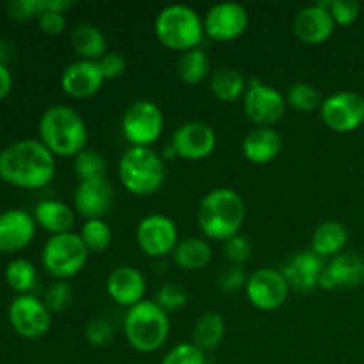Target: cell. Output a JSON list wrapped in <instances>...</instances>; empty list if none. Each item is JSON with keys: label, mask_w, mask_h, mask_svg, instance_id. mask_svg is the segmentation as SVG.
<instances>
[{"label": "cell", "mask_w": 364, "mask_h": 364, "mask_svg": "<svg viewBox=\"0 0 364 364\" xmlns=\"http://www.w3.org/2000/svg\"><path fill=\"white\" fill-rule=\"evenodd\" d=\"M327 7H329V2L320 0L318 4L302 7L295 14L294 32L301 41L308 45H320L333 36L336 23Z\"/></svg>", "instance_id": "obj_17"}, {"label": "cell", "mask_w": 364, "mask_h": 364, "mask_svg": "<svg viewBox=\"0 0 364 364\" xmlns=\"http://www.w3.org/2000/svg\"><path fill=\"white\" fill-rule=\"evenodd\" d=\"M245 220V203L233 188H213L199 203L198 226L210 240H230Z\"/></svg>", "instance_id": "obj_2"}, {"label": "cell", "mask_w": 364, "mask_h": 364, "mask_svg": "<svg viewBox=\"0 0 364 364\" xmlns=\"http://www.w3.org/2000/svg\"><path fill=\"white\" fill-rule=\"evenodd\" d=\"M89 251L82 242L80 235L63 233L52 235L43 247L41 258L43 265L48 270L50 276L57 277L59 281H66L80 272L87 263Z\"/></svg>", "instance_id": "obj_7"}, {"label": "cell", "mask_w": 364, "mask_h": 364, "mask_svg": "<svg viewBox=\"0 0 364 364\" xmlns=\"http://www.w3.org/2000/svg\"><path fill=\"white\" fill-rule=\"evenodd\" d=\"M75 173L80 181L102 180L107 174V162L98 151L84 149L75 156Z\"/></svg>", "instance_id": "obj_33"}, {"label": "cell", "mask_w": 364, "mask_h": 364, "mask_svg": "<svg viewBox=\"0 0 364 364\" xmlns=\"http://www.w3.org/2000/svg\"><path fill=\"white\" fill-rule=\"evenodd\" d=\"M320 116L326 127L338 134L358 130L364 123V98L354 91L334 92L322 102Z\"/></svg>", "instance_id": "obj_10"}, {"label": "cell", "mask_w": 364, "mask_h": 364, "mask_svg": "<svg viewBox=\"0 0 364 364\" xmlns=\"http://www.w3.org/2000/svg\"><path fill=\"white\" fill-rule=\"evenodd\" d=\"M36 224L52 235L70 233L75 224V212L70 205L57 199H45L34 206L32 212Z\"/></svg>", "instance_id": "obj_24"}, {"label": "cell", "mask_w": 364, "mask_h": 364, "mask_svg": "<svg viewBox=\"0 0 364 364\" xmlns=\"http://www.w3.org/2000/svg\"><path fill=\"white\" fill-rule=\"evenodd\" d=\"M169 315L155 301H142L128 309L124 334L132 347L142 354L159 350L169 338Z\"/></svg>", "instance_id": "obj_4"}, {"label": "cell", "mask_w": 364, "mask_h": 364, "mask_svg": "<svg viewBox=\"0 0 364 364\" xmlns=\"http://www.w3.org/2000/svg\"><path fill=\"white\" fill-rule=\"evenodd\" d=\"M36 237V220L32 213L11 208L0 213V251L16 252L27 247Z\"/></svg>", "instance_id": "obj_20"}, {"label": "cell", "mask_w": 364, "mask_h": 364, "mask_svg": "<svg viewBox=\"0 0 364 364\" xmlns=\"http://www.w3.org/2000/svg\"><path fill=\"white\" fill-rule=\"evenodd\" d=\"M224 333H226V323H224L223 316L217 313H205L196 322L192 338H194V345H198L205 352L219 347Z\"/></svg>", "instance_id": "obj_29"}, {"label": "cell", "mask_w": 364, "mask_h": 364, "mask_svg": "<svg viewBox=\"0 0 364 364\" xmlns=\"http://www.w3.org/2000/svg\"><path fill=\"white\" fill-rule=\"evenodd\" d=\"M364 283V259L361 256L345 252L331 259L320 277V288L336 290V288H354Z\"/></svg>", "instance_id": "obj_22"}, {"label": "cell", "mask_w": 364, "mask_h": 364, "mask_svg": "<svg viewBox=\"0 0 364 364\" xmlns=\"http://www.w3.org/2000/svg\"><path fill=\"white\" fill-rule=\"evenodd\" d=\"M155 302L169 315L171 311H178L187 304V291L176 283H166L156 291Z\"/></svg>", "instance_id": "obj_35"}, {"label": "cell", "mask_w": 364, "mask_h": 364, "mask_svg": "<svg viewBox=\"0 0 364 364\" xmlns=\"http://www.w3.org/2000/svg\"><path fill=\"white\" fill-rule=\"evenodd\" d=\"M251 251V242L245 237H242V235H235L230 240L224 242V255H226V258L230 259L235 267H240L244 265L245 262H249Z\"/></svg>", "instance_id": "obj_39"}, {"label": "cell", "mask_w": 364, "mask_h": 364, "mask_svg": "<svg viewBox=\"0 0 364 364\" xmlns=\"http://www.w3.org/2000/svg\"><path fill=\"white\" fill-rule=\"evenodd\" d=\"M135 240L142 252L148 256H166L178 245V230L173 219L164 213H149L139 223Z\"/></svg>", "instance_id": "obj_12"}, {"label": "cell", "mask_w": 364, "mask_h": 364, "mask_svg": "<svg viewBox=\"0 0 364 364\" xmlns=\"http://www.w3.org/2000/svg\"><path fill=\"white\" fill-rule=\"evenodd\" d=\"M283 151V137L270 127H259L249 132L242 142V153L252 164H269Z\"/></svg>", "instance_id": "obj_23"}, {"label": "cell", "mask_w": 364, "mask_h": 364, "mask_svg": "<svg viewBox=\"0 0 364 364\" xmlns=\"http://www.w3.org/2000/svg\"><path fill=\"white\" fill-rule=\"evenodd\" d=\"M171 146L185 160H203L213 153L217 135L212 127L201 121H188L174 130Z\"/></svg>", "instance_id": "obj_15"}, {"label": "cell", "mask_w": 364, "mask_h": 364, "mask_svg": "<svg viewBox=\"0 0 364 364\" xmlns=\"http://www.w3.org/2000/svg\"><path fill=\"white\" fill-rule=\"evenodd\" d=\"M347 238L348 233L343 224L336 223V220H326L313 233L311 251L318 255L320 258L338 256L341 249L345 247V244H347Z\"/></svg>", "instance_id": "obj_25"}, {"label": "cell", "mask_w": 364, "mask_h": 364, "mask_svg": "<svg viewBox=\"0 0 364 364\" xmlns=\"http://www.w3.org/2000/svg\"><path fill=\"white\" fill-rule=\"evenodd\" d=\"M73 0H41V13L52 11V13H66L70 7H73Z\"/></svg>", "instance_id": "obj_45"}, {"label": "cell", "mask_w": 364, "mask_h": 364, "mask_svg": "<svg viewBox=\"0 0 364 364\" xmlns=\"http://www.w3.org/2000/svg\"><path fill=\"white\" fill-rule=\"evenodd\" d=\"M178 75L185 84H199L210 75L208 53L203 48H192L183 52L178 60Z\"/></svg>", "instance_id": "obj_30"}, {"label": "cell", "mask_w": 364, "mask_h": 364, "mask_svg": "<svg viewBox=\"0 0 364 364\" xmlns=\"http://www.w3.org/2000/svg\"><path fill=\"white\" fill-rule=\"evenodd\" d=\"M288 287L281 270L258 269L249 276L245 284V294L249 302L262 311H274L287 302Z\"/></svg>", "instance_id": "obj_13"}, {"label": "cell", "mask_w": 364, "mask_h": 364, "mask_svg": "<svg viewBox=\"0 0 364 364\" xmlns=\"http://www.w3.org/2000/svg\"><path fill=\"white\" fill-rule=\"evenodd\" d=\"M244 110L247 117L259 127H270L284 116L287 96L274 85L265 84L259 78H252L244 95Z\"/></svg>", "instance_id": "obj_9"}, {"label": "cell", "mask_w": 364, "mask_h": 364, "mask_svg": "<svg viewBox=\"0 0 364 364\" xmlns=\"http://www.w3.org/2000/svg\"><path fill=\"white\" fill-rule=\"evenodd\" d=\"M162 364H206V358L198 345L180 343L167 352Z\"/></svg>", "instance_id": "obj_36"}, {"label": "cell", "mask_w": 364, "mask_h": 364, "mask_svg": "<svg viewBox=\"0 0 364 364\" xmlns=\"http://www.w3.org/2000/svg\"><path fill=\"white\" fill-rule=\"evenodd\" d=\"M100 70H102L105 80H114V78L121 77L127 70V60L121 53L117 52H107L102 59L98 60Z\"/></svg>", "instance_id": "obj_42"}, {"label": "cell", "mask_w": 364, "mask_h": 364, "mask_svg": "<svg viewBox=\"0 0 364 364\" xmlns=\"http://www.w3.org/2000/svg\"><path fill=\"white\" fill-rule=\"evenodd\" d=\"M105 77L98 60L78 59L68 64L60 75V87L71 98H89L102 89Z\"/></svg>", "instance_id": "obj_18"}, {"label": "cell", "mask_w": 364, "mask_h": 364, "mask_svg": "<svg viewBox=\"0 0 364 364\" xmlns=\"http://www.w3.org/2000/svg\"><path fill=\"white\" fill-rule=\"evenodd\" d=\"M173 258L178 267L185 270H201L212 259V247L206 240L198 237H188L178 242L173 251Z\"/></svg>", "instance_id": "obj_27"}, {"label": "cell", "mask_w": 364, "mask_h": 364, "mask_svg": "<svg viewBox=\"0 0 364 364\" xmlns=\"http://www.w3.org/2000/svg\"><path fill=\"white\" fill-rule=\"evenodd\" d=\"M203 25L205 34L215 41H233L247 31L249 13L238 2H219L206 11Z\"/></svg>", "instance_id": "obj_14"}, {"label": "cell", "mask_w": 364, "mask_h": 364, "mask_svg": "<svg viewBox=\"0 0 364 364\" xmlns=\"http://www.w3.org/2000/svg\"><path fill=\"white\" fill-rule=\"evenodd\" d=\"M249 277H245L244 270L240 267H230V269H224L219 274V279H217V287L223 291H237L240 288H245Z\"/></svg>", "instance_id": "obj_41"}, {"label": "cell", "mask_w": 364, "mask_h": 364, "mask_svg": "<svg viewBox=\"0 0 364 364\" xmlns=\"http://www.w3.org/2000/svg\"><path fill=\"white\" fill-rule=\"evenodd\" d=\"M329 13L336 25H350L361 13V4L355 0H329Z\"/></svg>", "instance_id": "obj_38"}, {"label": "cell", "mask_w": 364, "mask_h": 364, "mask_svg": "<svg viewBox=\"0 0 364 364\" xmlns=\"http://www.w3.org/2000/svg\"><path fill=\"white\" fill-rule=\"evenodd\" d=\"M121 130L130 146L151 148L164 130L162 109L151 100H137L124 112Z\"/></svg>", "instance_id": "obj_8"}, {"label": "cell", "mask_w": 364, "mask_h": 364, "mask_svg": "<svg viewBox=\"0 0 364 364\" xmlns=\"http://www.w3.org/2000/svg\"><path fill=\"white\" fill-rule=\"evenodd\" d=\"M39 141L57 156H77L87 144V127L68 105H52L39 119Z\"/></svg>", "instance_id": "obj_3"}, {"label": "cell", "mask_w": 364, "mask_h": 364, "mask_svg": "<svg viewBox=\"0 0 364 364\" xmlns=\"http://www.w3.org/2000/svg\"><path fill=\"white\" fill-rule=\"evenodd\" d=\"M6 281L14 291H18V295L31 294L38 283V272L28 259L16 258L6 267Z\"/></svg>", "instance_id": "obj_31"}, {"label": "cell", "mask_w": 364, "mask_h": 364, "mask_svg": "<svg viewBox=\"0 0 364 364\" xmlns=\"http://www.w3.org/2000/svg\"><path fill=\"white\" fill-rule=\"evenodd\" d=\"M13 87V75H11L9 68L4 63H0V100L6 98Z\"/></svg>", "instance_id": "obj_46"}, {"label": "cell", "mask_w": 364, "mask_h": 364, "mask_svg": "<svg viewBox=\"0 0 364 364\" xmlns=\"http://www.w3.org/2000/svg\"><path fill=\"white\" fill-rule=\"evenodd\" d=\"M7 13L14 20H28L41 14V0H13L7 4Z\"/></svg>", "instance_id": "obj_43"}, {"label": "cell", "mask_w": 364, "mask_h": 364, "mask_svg": "<svg viewBox=\"0 0 364 364\" xmlns=\"http://www.w3.org/2000/svg\"><path fill=\"white\" fill-rule=\"evenodd\" d=\"M107 294L116 304L134 308L135 304L144 301L146 279L135 267H117L107 277Z\"/></svg>", "instance_id": "obj_21"}, {"label": "cell", "mask_w": 364, "mask_h": 364, "mask_svg": "<svg viewBox=\"0 0 364 364\" xmlns=\"http://www.w3.org/2000/svg\"><path fill=\"white\" fill-rule=\"evenodd\" d=\"M4 57H6V45L0 41V63H4Z\"/></svg>", "instance_id": "obj_48"}, {"label": "cell", "mask_w": 364, "mask_h": 364, "mask_svg": "<svg viewBox=\"0 0 364 364\" xmlns=\"http://www.w3.org/2000/svg\"><path fill=\"white\" fill-rule=\"evenodd\" d=\"M210 89L223 102H237L247 91V82L235 68H219L212 73Z\"/></svg>", "instance_id": "obj_28"}, {"label": "cell", "mask_w": 364, "mask_h": 364, "mask_svg": "<svg viewBox=\"0 0 364 364\" xmlns=\"http://www.w3.org/2000/svg\"><path fill=\"white\" fill-rule=\"evenodd\" d=\"M78 235H80L87 251L91 252H103L112 244V230L103 219L85 220Z\"/></svg>", "instance_id": "obj_32"}, {"label": "cell", "mask_w": 364, "mask_h": 364, "mask_svg": "<svg viewBox=\"0 0 364 364\" xmlns=\"http://www.w3.org/2000/svg\"><path fill=\"white\" fill-rule=\"evenodd\" d=\"M119 180L135 196H151L166 181V166L153 148L130 146L121 155L117 166Z\"/></svg>", "instance_id": "obj_5"}, {"label": "cell", "mask_w": 364, "mask_h": 364, "mask_svg": "<svg viewBox=\"0 0 364 364\" xmlns=\"http://www.w3.org/2000/svg\"><path fill=\"white\" fill-rule=\"evenodd\" d=\"M71 45L82 59L87 60H100L107 53L105 36L91 23H80L73 28Z\"/></svg>", "instance_id": "obj_26"}, {"label": "cell", "mask_w": 364, "mask_h": 364, "mask_svg": "<svg viewBox=\"0 0 364 364\" xmlns=\"http://www.w3.org/2000/svg\"><path fill=\"white\" fill-rule=\"evenodd\" d=\"M55 155L36 139H21L0 151V178L20 188H41L55 176Z\"/></svg>", "instance_id": "obj_1"}, {"label": "cell", "mask_w": 364, "mask_h": 364, "mask_svg": "<svg viewBox=\"0 0 364 364\" xmlns=\"http://www.w3.org/2000/svg\"><path fill=\"white\" fill-rule=\"evenodd\" d=\"M39 27L43 32L50 36H59L66 28V16L63 13H52L45 11L39 14Z\"/></svg>", "instance_id": "obj_44"}, {"label": "cell", "mask_w": 364, "mask_h": 364, "mask_svg": "<svg viewBox=\"0 0 364 364\" xmlns=\"http://www.w3.org/2000/svg\"><path fill=\"white\" fill-rule=\"evenodd\" d=\"M71 301H73V290L66 281H57L45 294L46 308L53 313L66 311L71 306Z\"/></svg>", "instance_id": "obj_37"}, {"label": "cell", "mask_w": 364, "mask_h": 364, "mask_svg": "<svg viewBox=\"0 0 364 364\" xmlns=\"http://www.w3.org/2000/svg\"><path fill=\"white\" fill-rule=\"evenodd\" d=\"M164 156H166V159H174V156H178V155H176V151H174L173 146H169V148L164 149Z\"/></svg>", "instance_id": "obj_47"}, {"label": "cell", "mask_w": 364, "mask_h": 364, "mask_svg": "<svg viewBox=\"0 0 364 364\" xmlns=\"http://www.w3.org/2000/svg\"><path fill=\"white\" fill-rule=\"evenodd\" d=\"M155 34L167 48L188 52L199 46L205 34V25L192 7L171 4L156 14Z\"/></svg>", "instance_id": "obj_6"}, {"label": "cell", "mask_w": 364, "mask_h": 364, "mask_svg": "<svg viewBox=\"0 0 364 364\" xmlns=\"http://www.w3.org/2000/svg\"><path fill=\"white\" fill-rule=\"evenodd\" d=\"M85 338L95 347H105L112 341L114 327L107 318H95L85 327Z\"/></svg>", "instance_id": "obj_40"}, {"label": "cell", "mask_w": 364, "mask_h": 364, "mask_svg": "<svg viewBox=\"0 0 364 364\" xmlns=\"http://www.w3.org/2000/svg\"><path fill=\"white\" fill-rule=\"evenodd\" d=\"M322 96H320V92L311 84L297 82V84H294L288 89L287 103L294 107V109L301 110V112L315 110L316 107H322Z\"/></svg>", "instance_id": "obj_34"}, {"label": "cell", "mask_w": 364, "mask_h": 364, "mask_svg": "<svg viewBox=\"0 0 364 364\" xmlns=\"http://www.w3.org/2000/svg\"><path fill=\"white\" fill-rule=\"evenodd\" d=\"M323 258L315 255L313 251H301L291 255L281 267V274L287 279L288 287L301 291H311L320 287L322 277Z\"/></svg>", "instance_id": "obj_19"}, {"label": "cell", "mask_w": 364, "mask_h": 364, "mask_svg": "<svg viewBox=\"0 0 364 364\" xmlns=\"http://www.w3.org/2000/svg\"><path fill=\"white\" fill-rule=\"evenodd\" d=\"M114 203V188L107 178L91 181H78L73 192L75 212L87 220L103 219Z\"/></svg>", "instance_id": "obj_16"}, {"label": "cell", "mask_w": 364, "mask_h": 364, "mask_svg": "<svg viewBox=\"0 0 364 364\" xmlns=\"http://www.w3.org/2000/svg\"><path fill=\"white\" fill-rule=\"evenodd\" d=\"M9 322L20 336L36 340L48 333L50 309L32 294L18 295L9 304Z\"/></svg>", "instance_id": "obj_11"}]
</instances>
